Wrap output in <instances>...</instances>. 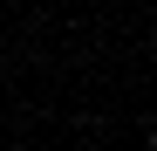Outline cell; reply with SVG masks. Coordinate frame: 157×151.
Masks as SVG:
<instances>
[{"mask_svg": "<svg viewBox=\"0 0 157 151\" xmlns=\"http://www.w3.org/2000/svg\"><path fill=\"white\" fill-rule=\"evenodd\" d=\"M150 151H157V131H150Z\"/></svg>", "mask_w": 157, "mask_h": 151, "instance_id": "cell-1", "label": "cell"}]
</instances>
